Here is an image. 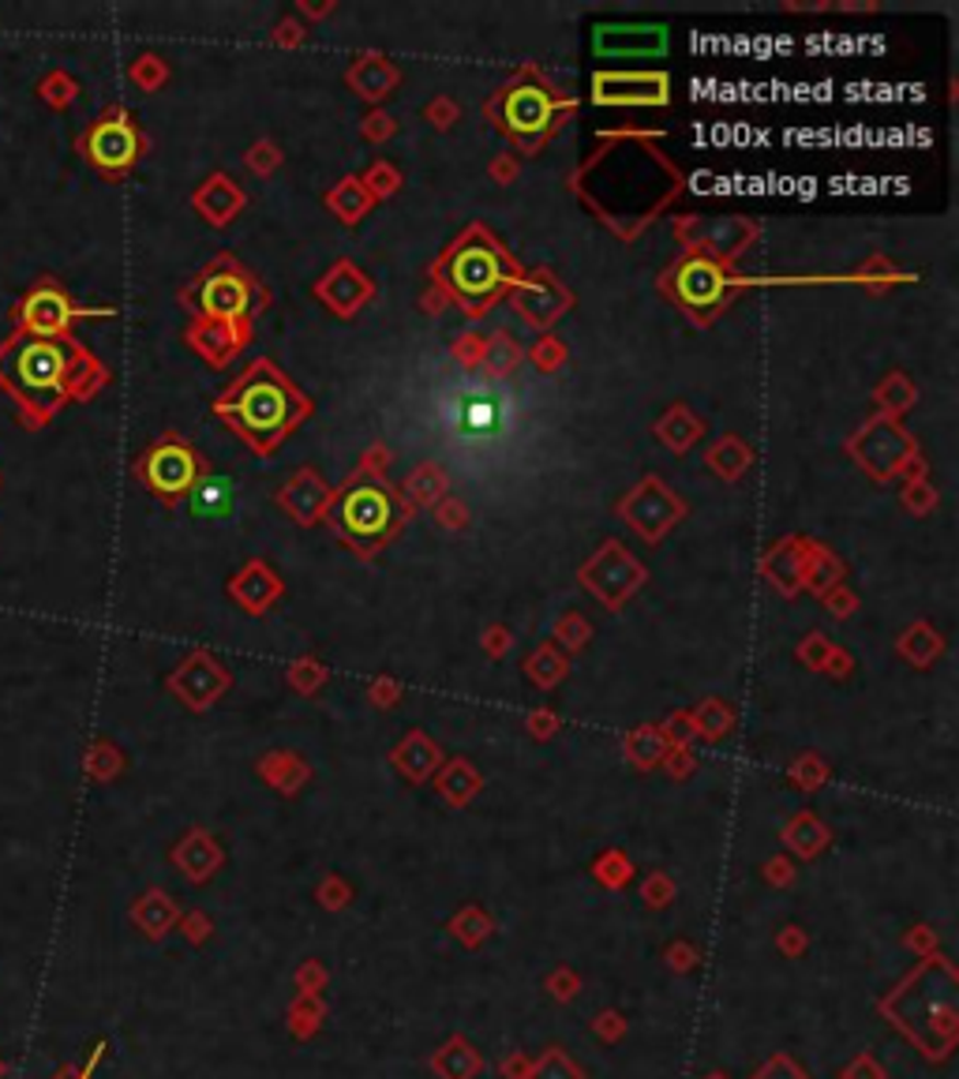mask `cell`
Wrapping results in <instances>:
<instances>
[{
  "label": "cell",
  "mask_w": 959,
  "mask_h": 1079,
  "mask_svg": "<svg viewBox=\"0 0 959 1079\" xmlns=\"http://www.w3.org/2000/svg\"><path fill=\"white\" fill-rule=\"evenodd\" d=\"M214 413L226 421L229 432H237L259 458L274 454L289 432H297L304 421H311L316 405L304 390L277 368L274 360L259 356L232 387L214 401Z\"/></svg>",
  "instance_id": "1"
},
{
  "label": "cell",
  "mask_w": 959,
  "mask_h": 1079,
  "mask_svg": "<svg viewBox=\"0 0 959 1079\" xmlns=\"http://www.w3.org/2000/svg\"><path fill=\"white\" fill-rule=\"evenodd\" d=\"M522 274L525 266L480 221L465 226L432 263V282L469 319L488 315L499 300H506L510 289L522 282Z\"/></svg>",
  "instance_id": "2"
},
{
  "label": "cell",
  "mask_w": 959,
  "mask_h": 1079,
  "mask_svg": "<svg viewBox=\"0 0 959 1079\" xmlns=\"http://www.w3.org/2000/svg\"><path fill=\"white\" fill-rule=\"evenodd\" d=\"M409 514V503L401 498L398 487L387 484V477H367V472L356 469L345 484L334 487L327 521L353 555L375 559L398 537Z\"/></svg>",
  "instance_id": "3"
},
{
  "label": "cell",
  "mask_w": 959,
  "mask_h": 1079,
  "mask_svg": "<svg viewBox=\"0 0 959 1079\" xmlns=\"http://www.w3.org/2000/svg\"><path fill=\"white\" fill-rule=\"evenodd\" d=\"M573 113H578V102L562 94L536 65H525L488 102V117L522 154H540Z\"/></svg>",
  "instance_id": "4"
},
{
  "label": "cell",
  "mask_w": 959,
  "mask_h": 1079,
  "mask_svg": "<svg viewBox=\"0 0 959 1079\" xmlns=\"http://www.w3.org/2000/svg\"><path fill=\"white\" fill-rule=\"evenodd\" d=\"M184 305L195 311V319H214V323L244 326L252 323L259 308L271 305V292L259 285L232 255H218L203 266V274L187 285Z\"/></svg>",
  "instance_id": "5"
},
{
  "label": "cell",
  "mask_w": 959,
  "mask_h": 1079,
  "mask_svg": "<svg viewBox=\"0 0 959 1079\" xmlns=\"http://www.w3.org/2000/svg\"><path fill=\"white\" fill-rule=\"evenodd\" d=\"M657 289L675 308H683L697 326H708L723 308L731 305L734 271L728 263H720V259L689 252V255H683L678 263H671L667 271L660 274Z\"/></svg>",
  "instance_id": "6"
},
{
  "label": "cell",
  "mask_w": 959,
  "mask_h": 1079,
  "mask_svg": "<svg viewBox=\"0 0 959 1079\" xmlns=\"http://www.w3.org/2000/svg\"><path fill=\"white\" fill-rule=\"evenodd\" d=\"M847 454L858 461V469L877 480V484L903 480L922 461L918 443H914L907 427L900 421H892V416H874V421H866L847 439Z\"/></svg>",
  "instance_id": "7"
},
{
  "label": "cell",
  "mask_w": 959,
  "mask_h": 1079,
  "mask_svg": "<svg viewBox=\"0 0 959 1079\" xmlns=\"http://www.w3.org/2000/svg\"><path fill=\"white\" fill-rule=\"evenodd\" d=\"M649 570L638 555L623 548L618 540H604L593 551V559H585V566L578 570V582L604 604L607 611H618L626 600L638 596V588L644 585Z\"/></svg>",
  "instance_id": "8"
},
{
  "label": "cell",
  "mask_w": 959,
  "mask_h": 1079,
  "mask_svg": "<svg viewBox=\"0 0 959 1079\" xmlns=\"http://www.w3.org/2000/svg\"><path fill=\"white\" fill-rule=\"evenodd\" d=\"M203 458L192 450V443L176 439V435H165L150 446L139 458V480L150 487L158 498L165 503H176L195 487V480L203 477Z\"/></svg>",
  "instance_id": "9"
},
{
  "label": "cell",
  "mask_w": 959,
  "mask_h": 1079,
  "mask_svg": "<svg viewBox=\"0 0 959 1079\" xmlns=\"http://www.w3.org/2000/svg\"><path fill=\"white\" fill-rule=\"evenodd\" d=\"M618 517L638 532L644 543H660L686 517V503L663 484L660 477H641V484L630 495L618 498Z\"/></svg>",
  "instance_id": "10"
},
{
  "label": "cell",
  "mask_w": 959,
  "mask_h": 1079,
  "mask_svg": "<svg viewBox=\"0 0 959 1079\" xmlns=\"http://www.w3.org/2000/svg\"><path fill=\"white\" fill-rule=\"evenodd\" d=\"M675 237L683 240L694 255L720 259V263H734L742 252L754 248L757 226L746 218H678Z\"/></svg>",
  "instance_id": "11"
},
{
  "label": "cell",
  "mask_w": 959,
  "mask_h": 1079,
  "mask_svg": "<svg viewBox=\"0 0 959 1079\" xmlns=\"http://www.w3.org/2000/svg\"><path fill=\"white\" fill-rule=\"evenodd\" d=\"M510 308L533 330H551L573 308V292L555 278V271H548V266H533L510 289Z\"/></svg>",
  "instance_id": "12"
},
{
  "label": "cell",
  "mask_w": 959,
  "mask_h": 1079,
  "mask_svg": "<svg viewBox=\"0 0 959 1079\" xmlns=\"http://www.w3.org/2000/svg\"><path fill=\"white\" fill-rule=\"evenodd\" d=\"M593 102L607 110H644L671 102L667 71H596Z\"/></svg>",
  "instance_id": "13"
},
{
  "label": "cell",
  "mask_w": 959,
  "mask_h": 1079,
  "mask_svg": "<svg viewBox=\"0 0 959 1079\" xmlns=\"http://www.w3.org/2000/svg\"><path fill=\"white\" fill-rule=\"evenodd\" d=\"M87 158L102 169V173H128L142 154V136L124 113H110L87 131L83 139Z\"/></svg>",
  "instance_id": "14"
},
{
  "label": "cell",
  "mask_w": 959,
  "mask_h": 1079,
  "mask_svg": "<svg viewBox=\"0 0 959 1079\" xmlns=\"http://www.w3.org/2000/svg\"><path fill=\"white\" fill-rule=\"evenodd\" d=\"M316 300L327 311H334L338 319H353L361 315V308H367L375 300V282L372 274L361 271L353 259H338L322 278L311 285Z\"/></svg>",
  "instance_id": "15"
},
{
  "label": "cell",
  "mask_w": 959,
  "mask_h": 1079,
  "mask_svg": "<svg viewBox=\"0 0 959 1079\" xmlns=\"http://www.w3.org/2000/svg\"><path fill=\"white\" fill-rule=\"evenodd\" d=\"M667 26L663 23H596L593 53L596 57H660L667 53Z\"/></svg>",
  "instance_id": "16"
},
{
  "label": "cell",
  "mask_w": 959,
  "mask_h": 1079,
  "mask_svg": "<svg viewBox=\"0 0 959 1079\" xmlns=\"http://www.w3.org/2000/svg\"><path fill=\"white\" fill-rule=\"evenodd\" d=\"M277 506L285 510V517L297 525H319L327 521V510L334 503V484L322 477L319 469L304 466L277 487Z\"/></svg>",
  "instance_id": "17"
},
{
  "label": "cell",
  "mask_w": 959,
  "mask_h": 1079,
  "mask_svg": "<svg viewBox=\"0 0 959 1079\" xmlns=\"http://www.w3.org/2000/svg\"><path fill=\"white\" fill-rule=\"evenodd\" d=\"M226 588H229L232 604H237V608H244L248 615L271 611L274 604L285 596L282 574H277L271 563H263V559H248V563L229 577Z\"/></svg>",
  "instance_id": "18"
},
{
  "label": "cell",
  "mask_w": 959,
  "mask_h": 1079,
  "mask_svg": "<svg viewBox=\"0 0 959 1079\" xmlns=\"http://www.w3.org/2000/svg\"><path fill=\"white\" fill-rule=\"evenodd\" d=\"M345 83H349V91H353L356 97H364L367 105H379V102H387L393 91H398L401 71L387 57V53L364 49V53H356L353 65L345 68Z\"/></svg>",
  "instance_id": "19"
},
{
  "label": "cell",
  "mask_w": 959,
  "mask_h": 1079,
  "mask_svg": "<svg viewBox=\"0 0 959 1079\" xmlns=\"http://www.w3.org/2000/svg\"><path fill=\"white\" fill-rule=\"evenodd\" d=\"M248 342H252V323L232 326V323H214V319H195V323L187 326V345H192L210 368H226V364H232Z\"/></svg>",
  "instance_id": "20"
},
{
  "label": "cell",
  "mask_w": 959,
  "mask_h": 1079,
  "mask_svg": "<svg viewBox=\"0 0 959 1079\" xmlns=\"http://www.w3.org/2000/svg\"><path fill=\"white\" fill-rule=\"evenodd\" d=\"M229 686L226 667L218 664L210 653H192L176 667L173 675V690L192 704V709H206L210 701H218V693Z\"/></svg>",
  "instance_id": "21"
},
{
  "label": "cell",
  "mask_w": 959,
  "mask_h": 1079,
  "mask_svg": "<svg viewBox=\"0 0 959 1079\" xmlns=\"http://www.w3.org/2000/svg\"><path fill=\"white\" fill-rule=\"evenodd\" d=\"M192 207L199 210V218L210 221L214 229H226L229 221L248 207V195L229 173H210L199 188H195Z\"/></svg>",
  "instance_id": "22"
},
{
  "label": "cell",
  "mask_w": 959,
  "mask_h": 1079,
  "mask_svg": "<svg viewBox=\"0 0 959 1079\" xmlns=\"http://www.w3.org/2000/svg\"><path fill=\"white\" fill-rule=\"evenodd\" d=\"M71 319H76V311H71L68 297L60 289H53V285L34 289L20 308V323L31 330V334H38L42 342H49L53 334H65Z\"/></svg>",
  "instance_id": "23"
},
{
  "label": "cell",
  "mask_w": 959,
  "mask_h": 1079,
  "mask_svg": "<svg viewBox=\"0 0 959 1079\" xmlns=\"http://www.w3.org/2000/svg\"><path fill=\"white\" fill-rule=\"evenodd\" d=\"M806 548H810V540L806 537H784L779 543H773L765 555H761V574H765V582L773 585L776 593H784L787 600L802 593Z\"/></svg>",
  "instance_id": "24"
},
{
  "label": "cell",
  "mask_w": 959,
  "mask_h": 1079,
  "mask_svg": "<svg viewBox=\"0 0 959 1079\" xmlns=\"http://www.w3.org/2000/svg\"><path fill=\"white\" fill-rule=\"evenodd\" d=\"M65 371H68V356L53 342H31L26 349H20V360H15V379L26 390H57Z\"/></svg>",
  "instance_id": "25"
},
{
  "label": "cell",
  "mask_w": 959,
  "mask_h": 1079,
  "mask_svg": "<svg viewBox=\"0 0 959 1079\" xmlns=\"http://www.w3.org/2000/svg\"><path fill=\"white\" fill-rule=\"evenodd\" d=\"M187 506L203 521H226L237 510V484H232V477H221V472H203L192 492H187Z\"/></svg>",
  "instance_id": "26"
},
{
  "label": "cell",
  "mask_w": 959,
  "mask_h": 1079,
  "mask_svg": "<svg viewBox=\"0 0 959 1079\" xmlns=\"http://www.w3.org/2000/svg\"><path fill=\"white\" fill-rule=\"evenodd\" d=\"M652 435L667 446L671 454H686L689 446H697L701 443V435H705V421L701 416L694 413L689 405H683V401H675V405L667 409V413L660 416L657 427H652Z\"/></svg>",
  "instance_id": "27"
},
{
  "label": "cell",
  "mask_w": 959,
  "mask_h": 1079,
  "mask_svg": "<svg viewBox=\"0 0 959 1079\" xmlns=\"http://www.w3.org/2000/svg\"><path fill=\"white\" fill-rule=\"evenodd\" d=\"M750 466H754V446L739 435H723L720 443L705 450V469L720 480H739Z\"/></svg>",
  "instance_id": "28"
},
{
  "label": "cell",
  "mask_w": 959,
  "mask_h": 1079,
  "mask_svg": "<svg viewBox=\"0 0 959 1079\" xmlns=\"http://www.w3.org/2000/svg\"><path fill=\"white\" fill-rule=\"evenodd\" d=\"M840 582H844V563H840V555H832L824 543L810 540L806 559H802V588L824 596L829 588H836Z\"/></svg>",
  "instance_id": "29"
},
{
  "label": "cell",
  "mask_w": 959,
  "mask_h": 1079,
  "mask_svg": "<svg viewBox=\"0 0 959 1079\" xmlns=\"http://www.w3.org/2000/svg\"><path fill=\"white\" fill-rule=\"evenodd\" d=\"M446 492H450V480H446L443 466H435V461L416 466L409 472L406 484H401V498L409 503V510H416V506H435L438 498H446Z\"/></svg>",
  "instance_id": "30"
},
{
  "label": "cell",
  "mask_w": 959,
  "mask_h": 1079,
  "mask_svg": "<svg viewBox=\"0 0 959 1079\" xmlns=\"http://www.w3.org/2000/svg\"><path fill=\"white\" fill-rule=\"evenodd\" d=\"M327 207H330V214H334L338 221H345V226H356V221H361L364 214L375 207V199H372V192L364 188L361 176H342V181H338L334 188L327 192Z\"/></svg>",
  "instance_id": "31"
},
{
  "label": "cell",
  "mask_w": 959,
  "mask_h": 1079,
  "mask_svg": "<svg viewBox=\"0 0 959 1079\" xmlns=\"http://www.w3.org/2000/svg\"><path fill=\"white\" fill-rule=\"evenodd\" d=\"M525 360L522 345L510 337V330H495L491 337H483V356H480V368L488 371L491 379H506L517 371V364Z\"/></svg>",
  "instance_id": "32"
},
{
  "label": "cell",
  "mask_w": 959,
  "mask_h": 1079,
  "mask_svg": "<svg viewBox=\"0 0 959 1079\" xmlns=\"http://www.w3.org/2000/svg\"><path fill=\"white\" fill-rule=\"evenodd\" d=\"M895 648H900L914 667H929L940 653H945V638H940L929 622H911V627L903 630V638L895 641Z\"/></svg>",
  "instance_id": "33"
},
{
  "label": "cell",
  "mask_w": 959,
  "mask_h": 1079,
  "mask_svg": "<svg viewBox=\"0 0 959 1079\" xmlns=\"http://www.w3.org/2000/svg\"><path fill=\"white\" fill-rule=\"evenodd\" d=\"M914 398H918L914 382L903 376V371H889V376L877 382V390H874L877 416H892V421H900V416L914 405Z\"/></svg>",
  "instance_id": "34"
},
{
  "label": "cell",
  "mask_w": 959,
  "mask_h": 1079,
  "mask_svg": "<svg viewBox=\"0 0 959 1079\" xmlns=\"http://www.w3.org/2000/svg\"><path fill=\"white\" fill-rule=\"evenodd\" d=\"M435 761H438V750L427 743L424 735H409L406 743H401V750H398V765L412 776V780H424V776L432 772Z\"/></svg>",
  "instance_id": "35"
},
{
  "label": "cell",
  "mask_w": 959,
  "mask_h": 1079,
  "mask_svg": "<svg viewBox=\"0 0 959 1079\" xmlns=\"http://www.w3.org/2000/svg\"><path fill=\"white\" fill-rule=\"evenodd\" d=\"M567 656L559 653L555 645H544V648H536L533 656L525 659V671H528V679L533 682H540V686H555L567 675Z\"/></svg>",
  "instance_id": "36"
},
{
  "label": "cell",
  "mask_w": 959,
  "mask_h": 1079,
  "mask_svg": "<svg viewBox=\"0 0 959 1079\" xmlns=\"http://www.w3.org/2000/svg\"><path fill=\"white\" fill-rule=\"evenodd\" d=\"M570 360V353H567V345L559 342L555 334H540V342L528 349V364H533L540 376H555V371L562 368V364Z\"/></svg>",
  "instance_id": "37"
},
{
  "label": "cell",
  "mask_w": 959,
  "mask_h": 1079,
  "mask_svg": "<svg viewBox=\"0 0 959 1079\" xmlns=\"http://www.w3.org/2000/svg\"><path fill=\"white\" fill-rule=\"evenodd\" d=\"M176 862H184L192 877H203L206 866H214V862H218V851H214V843L206 840L203 833H192V836H187V843L181 847V851H176Z\"/></svg>",
  "instance_id": "38"
},
{
  "label": "cell",
  "mask_w": 959,
  "mask_h": 1079,
  "mask_svg": "<svg viewBox=\"0 0 959 1079\" xmlns=\"http://www.w3.org/2000/svg\"><path fill=\"white\" fill-rule=\"evenodd\" d=\"M361 181H364V188L372 192V199H390V195L401 188V169L390 165L387 158H379V162L367 165V173Z\"/></svg>",
  "instance_id": "39"
},
{
  "label": "cell",
  "mask_w": 959,
  "mask_h": 1079,
  "mask_svg": "<svg viewBox=\"0 0 959 1079\" xmlns=\"http://www.w3.org/2000/svg\"><path fill=\"white\" fill-rule=\"evenodd\" d=\"M850 278L863 282V285H869V289H874V292H884V289H889V285H895V282H911V274H903L900 266L889 263V259H869L863 271L850 274Z\"/></svg>",
  "instance_id": "40"
},
{
  "label": "cell",
  "mask_w": 959,
  "mask_h": 1079,
  "mask_svg": "<svg viewBox=\"0 0 959 1079\" xmlns=\"http://www.w3.org/2000/svg\"><path fill=\"white\" fill-rule=\"evenodd\" d=\"M903 506H907L911 514H929L937 506V487L929 484V477H911V480H903Z\"/></svg>",
  "instance_id": "41"
},
{
  "label": "cell",
  "mask_w": 959,
  "mask_h": 1079,
  "mask_svg": "<svg viewBox=\"0 0 959 1079\" xmlns=\"http://www.w3.org/2000/svg\"><path fill=\"white\" fill-rule=\"evenodd\" d=\"M589 634H593V630H589V619L578 611L562 615V619L555 622V641H559L562 648H570V653H578V648L589 641Z\"/></svg>",
  "instance_id": "42"
},
{
  "label": "cell",
  "mask_w": 959,
  "mask_h": 1079,
  "mask_svg": "<svg viewBox=\"0 0 959 1079\" xmlns=\"http://www.w3.org/2000/svg\"><path fill=\"white\" fill-rule=\"evenodd\" d=\"M438 788H443V795L450 799V802H465V799L472 795V791L480 788V780L469 769H465L461 761H457V765H450V769L443 772V783H438Z\"/></svg>",
  "instance_id": "43"
},
{
  "label": "cell",
  "mask_w": 959,
  "mask_h": 1079,
  "mask_svg": "<svg viewBox=\"0 0 959 1079\" xmlns=\"http://www.w3.org/2000/svg\"><path fill=\"white\" fill-rule=\"evenodd\" d=\"M244 162L255 176H271L274 169L282 165V150H277V142H271V139H259V142H252V150L244 154Z\"/></svg>",
  "instance_id": "44"
},
{
  "label": "cell",
  "mask_w": 959,
  "mask_h": 1079,
  "mask_svg": "<svg viewBox=\"0 0 959 1079\" xmlns=\"http://www.w3.org/2000/svg\"><path fill=\"white\" fill-rule=\"evenodd\" d=\"M432 514H435V521H438V529H465L469 525V506L461 503V498H454V495H446V498H438V503L432 506Z\"/></svg>",
  "instance_id": "45"
},
{
  "label": "cell",
  "mask_w": 959,
  "mask_h": 1079,
  "mask_svg": "<svg viewBox=\"0 0 959 1079\" xmlns=\"http://www.w3.org/2000/svg\"><path fill=\"white\" fill-rule=\"evenodd\" d=\"M660 754H663V735L660 731H652V727H641L638 735L630 738V757L638 765H652V761H660Z\"/></svg>",
  "instance_id": "46"
},
{
  "label": "cell",
  "mask_w": 959,
  "mask_h": 1079,
  "mask_svg": "<svg viewBox=\"0 0 959 1079\" xmlns=\"http://www.w3.org/2000/svg\"><path fill=\"white\" fill-rule=\"evenodd\" d=\"M457 117H461V110H457V102L450 94H435L432 102L424 105V120H432V128H438V131H446L450 124H457Z\"/></svg>",
  "instance_id": "47"
},
{
  "label": "cell",
  "mask_w": 959,
  "mask_h": 1079,
  "mask_svg": "<svg viewBox=\"0 0 959 1079\" xmlns=\"http://www.w3.org/2000/svg\"><path fill=\"white\" fill-rule=\"evenodd\" d=\"M132 79H136L142 91H158V87L169 79V68L161 65L158 57H139L136 65H132Z\"/></svg>",
  "instance_id": "48"
},
{
  "label": "cell",
  "mask_w": 959,
  "mask_h": 1079,
  "mask_svg": "<svg viewBox=\"0 0 959 1079\" xmlns=\"http://www.w3.org/2000/svg\"><path fill=\"white\" fill-rule=\"evenodd\" d=\"M450 353H454V360L461 364L465 371L480 368V356H483V337L477 334V330H469V334H461V337H457V342L450 345Z\"/></svg>",
  "instance_id": "49"
},
{
  "label": "cell",
  "mask_w": 959,
  "mask_h": 1079,
  "mask_svg": "<svg viewBox=\"0 0 959 1079\" xmlns=\"http://www.w3.org/2000/svg\"><path fill=\"white\" fill-rule=\"evenodd\" d=\"M169 915H173V907L165 904L161 892H150V896L142 899V907H139V922L147 926L150 933H161V918L169 922Z\"/></svg>",
  "instance_id": "50"
},
{
  "label": "cell",
  "mask_w": 959,
  "mask_h": 1079,
  "mask_svg": "<svg viewBox=\"0 0 959 1079\" xmlns=\"http://www.w3.org/2000/svg\"><path fill=\"white\" fill-rule=\"evenodd\" d=\"M361 131H364V139H367V142H387V139L393 136V131H398V120H393L390 113H383V110H372V113H367V117H364Z\"/></svg>",
  "instance_id": "51"
},
{
  "label": "cell",
  "mask_w": 959,
  "mask_h": 1079,
  "mask_svg": "<svg viewBox=\"0 0 959 1079\" xmlns=\"http://www.w3.org/2000/svg\"><path fill=\"white\" fill-rule=\"evenodd\" d=\"M289 682L300 686L304 693H316V686L322 682V667L316 659H297V664L289 667Z\"/></svg>",
  "instance_id": "52"
},
{
  "label": "cell",
  "mask_w": 959,
  "mask_h": 1079,
  "mask_svg": "<svg viewBox=\"0 0 959 1079\" xmlns=\"http://www.w3.org/2000/svg\"><path fill=\"white\" fill-rule=\"evenodd\" d=\"M824 608L836 615V619H847V615H855V608H858V596L850 593V588L836 585V588H829V593H824Z\"/></svg>",
  "instance_id": "53"
},
{
  "label": "cell",
  "mask_w": 959,
  "mask_h": 1079,
  "mask_svg": "<svg viewBox=\"0 0 959 1079\" xmlns=\"http://www.w3.org/2000/svg\"><path fill=\"white\" fill-rule=\"evenodd\" d=\"M799 656L806 659L810 667H821L824 671V664H829V656H832V645H829V638H821V634H810L799 645Z\"/></svg>",
  "instance_id": "54"
},
{
  "label": "cell",
  "mask_w": 959,
  "mask_h": 1079,
  "mask_svg": "<svg viewBox=\"0 0 959 1079\" xmlns=\"http://www.w3.org/2000/svg\"><path fill=\"white\" fill-rule=\"evenodd\" d=\"M387 469H390V450L383 443H372L361 458V472H367V477H387Z\"/></svg>",
  "instance_id": "55"
},
{
  "label": "cell",
  "mask_w": 959,
  "mask_h": 1079,
  "mask_svg": "<svg viewBox=\"0 0 959 1079\" xmlns=\"http://www.w3.org/2000/svg\"><path fill=\"white\" fill-rule=\"evenodd\" d=\"M697 720H701L705 735H720V731H728V709L716 704V701H705V709L697 712Z\"/></svg>",
  "instance_id": "56"
},
{
  "label": "cell",
  "mask_w": 959,
  "mask_h": 1079,
  "mask_svg": "<svg viewBox=\"0 0 959 1079\" xmlns=\"http://www.w3.org/2000/svg\"><path fill=\"white\" fill-rule=\"evenodd\" d=\"M271 38H274V46H282V49H297L304 42V23L289 15V20L277 23V31L271 34Z\"/></svg>",
  "instance_id": "57"
},
{
  "label": "cell",
  "mask_w": 959,
  "mask_h": 1079,
  "mask_svg": "<svg viewBox=\"0 0 959 1079\" xmlns=\"http://www.w3.org/2000/svg\"><path fill=\"white\" fill-rule=\"evenodd\" d=\"M488 176L495 184H510L517 176V158H510V150H506V154H499L495 162L488 165Z\"/></svg>",
  "instance_id": "58"
},
{
  "label": "cell",
  "mask_w": 959,
  "mask_h": 1079,
  "mask_svg": "<svg viewBox=\"0 0 959 1079\" xmlns=\"http://www.w3.org/2000/svg\"><path fill=\"white\" fill-rule=\"evenodd\" d=\"M443 308H450V297H446L438 285H432V289L420 297V311H424V315H443Z\"/></svg>",
  "instance_id": "59"
},
{
  "label": "cell",
  "mask_w": 959,
  "mask_h": 1079,
  "mask_svg": "<svg viewBox=\"0 0 959 1079\" xmlns=\"http://www.w3.org/2000/svg\"><path fill=\"white\" fill-rule=\"evenodd\" d=\"M510 630L506 627H488V634H483V648H488L491 656H503L506 648H510Z\"/></svg>",
  "instance_id": "60"
},
{
  "label": "cell",
  "mask_w": 959,
  "mask_h": 1079,
  "mask_svg": "<svg viewBox=\"0 0 959 1079\" xmlns=\"http://www.w3.org/2000/svg\"><path fill=\"white\" fill-rule=\"evenodd\" d=\"M491 421H495V413H491L488 405H472L469 413H465V424H469L472 432H488Z\"/></svg>",
  "instance_id": "61"
},
{
  "label": "cell",
  "mask_w": 959,
  "mask_h": 1079,
  "mask_svg": "<svg viewBox=\"0 0 959 1079\" xmlns=\"http://www.w3.org/2000/svg\"><path fill=\"white\" fill-rule=\"evenodd\" d=\"M824 671H829V675H847L850 671V656L840 653V648H832V656H829V664H824Z\"/></svg>",
  "instance_id": "62"
},
{
  "label": "cell",
  "mask_w": 959,
  "mask_h": 1079,
  "mask_svg": "<svg viewBox=\"0 0 959 1079\" xmlns=\"http://www.w3.org/2000/svg\"><path fill=\"white\" fill-rule=\"evenodd\" d=\"M330 12H334V4H300V15H308V20H322Z\"/></svg>",
  "instance_id": "63"
},
{
  "label": "cell",
  "mask_w": 959,
  "mask_h": 1079,
  "mask_svg": "<svg viewBox=\"0 0 959 1079\" xmlns=\"http://www.w3.org/2000/svg\"><path fill=\"white\" fill-rule=\"evenodd\" d=\"M372 690H375V698H379V701H387V698L393 701V698H398V686H393V682H383V679H379V682H372Z\"/></svg>",
  "instance_id": "64"
}]
</instances>
